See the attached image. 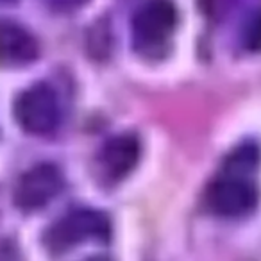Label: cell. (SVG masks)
<instances>
[{"label":"cell","instance_id":"1","mask_svg":"<svg viewBox=\"0 0 261 261\" xmlns=\"http://www.w3.org/2000/svg\"><path fill=\"white\" fill-rule=\"evenodd\" d=\"M256 165L252 147L238 149L224 170L207 185L204 202L213 215L222 218H242L252 213L257 204V188L250 179Z\"/></svg>","mask_w":261,"mask_h":261},{"label":"cell","instance_id":"2","mask_svg":"<svg viewBox=\"0 0 261 261\" xmlns=\"http://www.w3.org/2000/svg\"><path fill=\"white\" fill-rule=\"evenodd\" d=\"M111 225L104 213L90 207H79L65 213L45 232L43 243L52 254H65L88 242H98L109 236Z\"/></svg>","mask_w":261,"mask_h":261},{"label":"cell","instance_id":"3","mask_svg":"<svg viewBox=\"0 0 261 261\" xmlns=\"http://www.w3.org/2000/svg\"><path fill=\"white\" fill-rule=\"evenodd\" d=\"M177 25V9L172 0H147L133 16V41L140 54L160 56Z\"/></svg>","mask_w":261,"mask_h":261},{"label":"cell","instance_id":"4","mask_svg":"<svg viewBox=\"0 0 261 261\" xmlns=\"http://www.w3.org/2000/svg\"><path fill=\"white\" fill-rule=\"evenodd\" d=\"M15 118L25 133L34 136L50 135L61 122V106L48 84H33L16 97Z\"/></svg>","mask_w":261,"mask_h":261},{"label":"cell","instance_id":"5","mask_svg":"<svg viewBox=\"0 0 261 261\" xmlns=\"http://www.w3.org/2000/svg\"><path fill=\"white\" fill-rule=\"evenodd\" d=\"M63 190V174L52 163H38L20 175L15 186V204L25 213L40 211Z\"/></svg>","mask_w":261,"mask_h":261},{"label":"cell","instance_id":"6","mask_svg":"<svg viewBox=\"0 0 261 261\" xmlns=\"http://www.w3.org/2000/svg\"><path fill=\"white\" fill-rule=\"evenodd\" d=\"M140 160V142L135 135L123 133L109 138L98 154L100 175L108 181H120L135 170Z\"/></svg>","mask_w":261,"mask_h":261},{"label":"cell","instance_id":"7","mask_svg":"<svg viewBox=\"0 0 261 261\" xmlns=\"http://www.w3.org/2000/svg\"><path fill=\"white\" fill-rule=\"evenodd\" d=\"M38 41L25 27L15 22H0V65L23 66L38 56Z\"/></svg>","mask_w":261,"mask_h":261},{"label":"cell","instance_id":"8","mask_svg":"<svg viewBox=\"0 0 261 261\" xmlns=\"http://www.w3.org/2000/svg\"><path fill=\"white\" fill-rule=\"evenodd\" d=\"M243 40L250 50H261V13L252 16L243 34Z\"/></svg>","mask_w":261,"mask_h":261},{"label":"cell","instance_id":"9","mask_svg":"<svg viewBox=\"0 0 261 261\" xmlns=\"http://www.w3.org/2000/svg\"><path fill=\"white\" fill-rule=\"evenodd\" d=\"M232 2L234 0H200V8H202V11L207 16H211L215 20H220L232 8Z\"/></svg>","mask_w":261,"mask_h":261},{"label":"cell","instance_id":"10","mask_svg":"<svg viewBox=\"0 0 261 261\" xmlns=\"http://www.w3.org/2000/svg\"><path fill=\"white\" fill-rule=\"evenodd\" d=\"M0 261H25V257L15 243L9 240H2L0 242Z\"/></svg>","mask_w":261,"mask_h":261},{"label":"cell","instance_id":"11","mask_svg":"<svg viewBox=\"0 0 261 261\" xmlns=\"http://www.w3.org/2000/svg\"><path fill=\"white\" fill-rule=\"evenodd\" d=\"M48 4V8H52L54 11L59 13H70L79 9L81 6H84L88 0H45Z\"/></svg>","mask_w":261,"mask_h":261},{"label":"cell","instance_id":"12","mask_svg":"<svg viewBox=\"0 0 261 261\" xmlns=\"http://www.w3.org/2000/svg\"><path fill=\"white\" fill-rule=\"evenodd\" d=\"M84 261H111V259L102 257V256H95V257H88V259H84Z\"/></svg>","mask_w":261,"mask_h":261},{"label":"cell","instance_id":"13","mask_svg":"<svg viewBox=\"0 0 261 261\" xmlns=\"http://www.w3.org/2000/svg\"><path fill=\"white\" fill-rule=\"evenodd\" d=\"M4 2H11V0H4Z\"/></svg>","mask_w":261,"mask_h":261}]
</instances>
